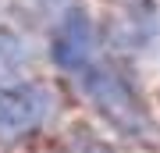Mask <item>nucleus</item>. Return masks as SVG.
I'll use <instances>...</instances> for the list:
<instances>
[{"label": "nucleus", "mask_w": 160, "mask_h": 153, "mask_svg": "<svg viewBox=\"0 0 160 153\" xmlns=\"http://www.w3.org/2000/svg\"><path fill=\"white\" fill-rule=\"evenodd\" d=\"M82 89H86V96L96 103V110L118 132L135 135V139L153 135V125H149V114L142 107V100L135 96V89H132L118 71L103 68V64H89V68L82 71Z\"/></svg>", "instance_id": "nucleus-1"}, {"label": "nucleus", "mask_w": 160, "mask_h": 153, "mask_svg": "<svg viewBox=\"0 0 160 153\" xmlns=\"http://www.w3.org/2000/svg\"><path fill=\"white\" fill-rule=\"evenodd\" d=\"M50 110H53V96L39 82L0 85V142H18L39 132Z\"/></svg>", "instance_id": "nucleus-2"}, {"label": "nucleus", "mask_w": 160, "mask_h": 153, "mask_svg": "<svg viewBox=\"0 0 160 153\" xmlns=\"http://www.w3.org/2000/svg\"><path fill=\"white\" fill-rule=\"evenodd\" d=\"M50 57L64 71H86L92 64V57H96V28H92V18L86 11L71 7V11L61 18L57 32H53Z\"/></svg>", "instance_id": "nucleus-3"}, {"label": "nucleus", "mask_w": 160, "mask_h": 153, "mask_svg": "<svg viewBox=\"0 0 160 153\" xmlns=\"http://www.w3.org/2000/svg\"><path fill=\"white\" fill-rule=\"evenodd\" d=\"M61 153H118V150H110L107 142H100V139L75 135V139H68V142L61 146Z\"/></svg>", "instance_id": "nucleus-4"}]
</instances>
